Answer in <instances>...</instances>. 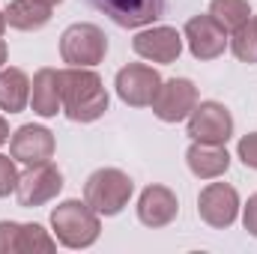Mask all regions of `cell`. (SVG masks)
<instances>
[{"label":"cell","mask_w":257,"mask_h":254,"mask_svg":"<svg viewBox=\"0 0 257 254\" xmlns=\"http://www.w3.org/2000/svg\"><path fill=\"white\" fill-rule=\"evenodd\" d=\"M30 102V78L24 69L9 66L0 69V111L6 114H21Z\"/></svg>","instance_id":"17"},{"label":"cell","mask_w":257,"mask_h":254,"mask_svg":"<svg viewBox=\"0 0 257 254\" xmlns=\"http://www.w3.org/2000/svg\"><path fill=\"white\" fill-rule=\"evenodd\" d=\"M194 105H197V87L189 78H171V81H162L150 108L162 123H180V120H189Z\"/></svg>","instance_id":"6"},{"label":"cell","mask_w":257,"mask_h":254,"mask_svg":"<svg viewBox=\"0 0 257 254\" xmlns=\"http://www.w3.org/2000/svg\"><path fill=\"white\" fill-rule=\"evenodd\" d=\"M3 63H6V42L0 39V69H3Z\"/></svg>","instance_id":"27"},{"label":"cell","mask_w":257,"mask_h":254,"mask_svg":"<svg viewBox=\"0 0 257 254\" xmlns=\"http://www.w3.org/2000/svg\"><path fill=\"white\" fill-rule=\"evenodd\" d=\"M57 239L42 227V224H21L18 227V254H36V251H54Z\"/></svg>","instance_id":"20"},{"label":"cell","mask_w":257,"mask_h":254,"mask_svg":"<svg viewBox=\"0 0 257 254\" xmlns=\"http://www.w3.org/2000/svg\"><path fill=\"white\" fill-rule=\"evenodd\" d=\"M3 30H6V15L0 12V39H3Z\"/></svg>","instance_id":"29"},{"label":"cell","mask_w":257,"mask_h":254,"mask_svg":"<svg viewBox=\"0 0 257 254\" xmlns=\"http://www.w3.org/2000/svg\"><path fill=\"white\" fill-rule=\"evenodd\" d=\"M18 221H0V254H18Z\"/></svg>","instance_id":"23"},{"label":"cell","mask_w":257,"mask_h":254,"mask_svg":"<svg viewBox=\"0 0 257 254\" xmlns=\"http://www.w3.org/2000/svg\"><path fill=\"white\" fill-rule=\"evenodd\" d=\"M189 138L206 144H227L233 138V114L221 102H200L189 114Z\"/></svg>","instance_id":"9"},{"label":"cell","mask_w":257,"mask_h":254,"mask_svg":"<svg viewBox=\"0 0 257 254\" xmlns=\"http://www.w3.org/2000/svg\"><path fill=\"white\" fill-rule=\"evenodd\" d=\"M39 3H45V6H51V9H54V6H60L63 0H39Z\"/></svg>","instance_id":"28"},{"label":"cell","mask_w":257,"mask_h":254,"mask_svg":"<svg viewBox=\"0 0 257 254\" xmlns=\"http://www.w3.org/2000/svg\"><path fill=\"white\" fill-rule=\"evenodd\" d=\"M236 156L242 159V165H245V168H254V171H257V132H248V135L239 141Z\"/></svg>","instance_id":"24"},{"label":"cell","mask_w":257,"mask_h":254,"mask_svg":"<svg viewBox=\"0 0 257 254\" xmlns=\"http://www.w3.org/2000/svg\"><path fill=\"white\" fill-rule=\"evenodd\" d=\"M251 21H254V30H257V18H251Z\"/></svg>","instance_id":"30"},{"label":"cell","mask_w":257,"mask_h":254,"mask_svg":"<svg viewBox=\"0 0 257 254\" xmlns=\"http://www.w3.org/2000/svg\"><path fill=\"white\" fill-rule=\"evenodd\" d=\"M135 191V183L120 168H99L84 183V200L99 215H120L128 206V197Z\"/></svg>","instance_id":"3"},{"label":"cell","mask_w":257,"mask_h":254,"mask_svg":"<svg viewBox=\"0 0 257 254\" xmlns=\"http://www.w3.org/2000/svg\"><path fill=\"white\" fill-rule=\"evenodd\" d=\"M63 189V174L57 171V165L42 162V165H27L24 174H18V186H15V197L18 206H42L48 200H54Z\"/></svg>","instance_id":"5"},{"label":"cell","mask_w":257,"mask_h":254,"mask_svg":"<svg viewBox=\"0 0 257 254\" xmlns=\"http://www.w3.org/2000/svg\"><path fill=\"white\" fill-rule=\"evenodd\" d=\"M197 215L215 227V230H224L236 221L239 215V194L230 183H209L206 189H200L197 194Z\"/></svg>","instance_id":"7"},{"label":"cell","mask_w":257,"mask_h":254,"mask_svg":"<svg viewBox=\"0 0 257 254\" xmlns=\"http://www.w3.org/2000/svg\"><path fill=\"white\" fill-rule=\"evenodd\" d=\"M209 15L227 33H233L236 27H242L245 21H251L248 18L251 15V6H248V0H209Z\"/></svg>","instance_id":"19"},{"label":"cell","mask_w":257,"mask_h":254,"mask_svg":"<svg viewBox=\"0 0 257 254\" xmlns=\"http://www.w3.org/2000/svg\"><path fill=\"white\" fill-rule=\"evenodd\" d=\"M108 54V36L90 21L69 24L60 36V57L69 66H99Z\"/></svg>","instance_id":"4"},{"label":"cell","mask_w":257,"mask_h":254,"mask_svg":"<svg viewBox=\"0 0 257 254\" xmlns=\"http://www.w3.org/2000/svg\"><path fill=\"white\" fill-rule=\"evenodd\" d=\"M84 3L108 15L114 24L132 27V30L153 24L156 18L165 15V6H168V0H84Z\"/></svg>","instance_id":"10"},{"label":"cell","mask_w":257,"mask_h":254,"mask_svg":"<svg viewBox=\"0 0 257 254\" xmlns=\"http://www.w3.org/2000/svg\"><path fill=\"white\" fill-rule=\"evenodd\" d=\"M63 114L72 123H93L108 111V90L90 66H69L60 72Z\"/></svg>","instance_id":"1"},{"label":"cell","mask_w":257,"mask_h":254,"mask_svg":"<svg viewBox=\"0 0 257 254\" xmlns=\"http://www.w3.org/2000/svg\"><path fill=\"white\" fill-rule=\"evenodd\" d=\"M6 141H9V123H6V120L0 117V147H3Z\"/></svg>","instance_id":"26"},{"label":"cell","mask_w":257,"mask_h":254,"mask_svg":"<svg viewBox=\"0 0 257 254\" xmlns=\"http://www.w3.org/2000/svg\"><path fill=\"white\" fill-rule=\"evenodd\" d=\"M186 165L197 180H218L230 168V153L224 144L192 141V147L186 150Z\"/></svg>","instance_id":"15"},{"label":"cell","mask_w":257,"mask_h":254,"mask_svg":"<svg viewBox=\"0 0 257 254\" xmlns=\"http://www.w3.org/2000/svg\"><path fill=\"white\" fill-rule=\"evenodd\" d=\"M186 42L197 60H215L224 54L227 48V30L206 12V15H194L186 21Z\"/></svg>","instance_id":"11"},{"label":"cell","mask_w":257,"mask_h":254,"mask_svg":"<svg viewBox=\"0 0 257 254\" xmlns=\"http://www.w3.org/2000/svg\"><path fill=\"white\" fill-rule=\"evenodd\" d=\"M180 212V200L168 186H147L138 197V218L147 227H168Z\"/></svg>","instance_id":"14"},{"label":"cell","mask_w":257,"mask_h":254,"mask_svg":"<svg viewBox=\"0 0 257 254\" xmlns=\"http://www.w3.org/2000/svg\"><path fill=\"white\" fill-rule=\"evenodd\" d=\"M242 224H245V230L257 236V194L248 197V203H245V212H242Z\"/></svg>","instance_id":"25"},{"label":"cell","mask_w":257,"mask_h":254,"mask_svg":"<svg viewBox=\"0 0 257 254\" xmlns=\"http://www.w3.org/2000/svg\"><path fill=\"white\" fill-rule=\"evenodd\" d=\"M3 15H6L9 27L33 33V30H42L51 21V6H45L39 0H9V6H6Z\"/></svg>","instance_id":"18"},{"label":"cell","mask_w":257,"mask_h":254,"mask_svg":"<svg viewBox=\"0 0 257 254\" xmlns=\"http://www.w3.org/2000/svg\"><path fill=\"white\" fill-rule=\"evenodd\" d=\"M51 227L57 242L66 248H90L99 233H102V221L99 212L87 203V200H63L51 209Z\"/></svg>","instance_id":"2"},{"label":"cell","mask_w":257,"mask_h":254,"mask_svg":"<svg viewBox=\"0 0 257 254\" xmlns=\"http://www.w3.org/2000/svg\"><path fill=\"white\" fill-rule=\"evenodd\" d=\"M114 87H117V96L126 105L147 108V105H153V99H156V93L162 87V75L147 63H128L117 72Z\"/></svg>","instance_id":"8"},{"label":"cell","mask_w":257,"mask_h":254,"mask_svg":"<svg viewBox=\"0 0 257 254\" xmlns=\"http://www.w3.org/2000/svg\"><path fill=\"white\" fill-rule=\"evenodd\" d=\"M54 132L45 126H21L12 138H9V156L21 165H42V162H51L54 156Z\"/></svg>","instance_id":"13"},{"label":"cell","mask_w":257,"mask_h":254,"mask_svg":"<svg viewBox=\"0 0 257 254\" xmlns=\"http://www.w3.org/2000/svg\"><path fill=\"white\" fill-rule=\"evenodd\" d=\"M18 186V171H15V159L0 156V197L12 194Z\"/></svg>","instance_id":"22"},{"label":"cell","mask_w":257,"mask_h":254,"mask_svg":"<svg viewBox=\"0 0 257 254\" xmlns=\"http://www.w3.org/2000/svg\"><path fill=\"white\" fill-rule=\"evenodd\" d=\"M30 105L33 114L39 117H57V111H63V96H60V72L42 66L33 81H30Z\"/></svg>","instance_id":"16"},{"label":"cell","mask_w":257,"mask_h":254,"mask_svg":"<svg viewBox=\"0 0 257 254\" xmlns=\"http://www.w3.org/2000/svg\"><path fill=\"white\" fill-rule=\"evenodd\" d=\"M132 48H135L138 57H144L150 63H174L183 54V36L177 33V27L159 24V27L135 33Z\"/></svg>","instance_id":"12"},{"label":"cell","mask_w":257,"mask_h":254,"mask_svg":"<svg viewBox=\"0 0 257 254\" xmlns=\"http://www.w3.org/2000/svg\"><path fill=\"white\" fill-rule=\"evenodd\" d=\"M227 45H230V51L236 54V60H242V63H257V30H254V21H245L242 27H236Z\"/></svg>","instance_id":"21"}]
</instances>
